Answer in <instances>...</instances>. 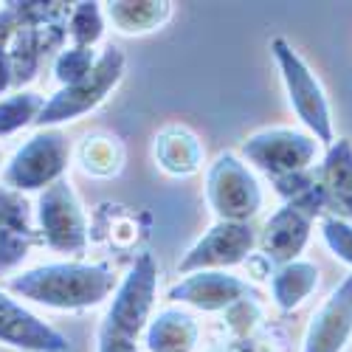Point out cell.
<instances>
[{"label": "cell", "mask_w": 352, "mask_h": 352, "mask_svg": "<svg viewBox=\"0 0 352 352\" xmlns=\"http://www.w3.org/2000/svg\"><path fill=\"white\" fill-rule=\"evenodd\" d=\"M96 60H99V56H96L94 48L71 45V48L60 51V56H56V63H54V76H56V82H60L63 87L76 85V82H82L87 74L94 71Z\"/></svg>", "instance_id": "603a6c76"}, {"label": "cell", "mask_w": 352, "mask_h": 352, "mask_svg": "<svg viewBox=\"0 0 352 352\" xmlns=\"http://www.w3.org/2000/svg\"><path fill=\"white\" fill-rule=\"evenodd\" d=\"M321 237H324L327 248L346 265H352V223L338 220V217H324L321 220Z\"/></svg>", "instance_id": "cb8c5ba5"}, {"label": "cell", "mask_w": 352, "mask_h": 352, "mask_svg": "<svg viewBox=\"0 0 352 352\" xmlns=\"http://www.w3.org/2000/svg\"><path fill=\"white\" fill-rule=\"evenodd\" d=\"M79 164L87 175H96V178H110L122 169V161H124V150L119 138L113 135H104V133H96V135H87L82 144H79Z\"/></svg>", "instance_id": "ffe728a7"}, {"label": "cell", "mask_w": 352, "mask_h": 352, "mask_svg": "<svg viewBox=\"0 0 352 352\" xmlns=\"http://www.w3.org/2000/svg\"><path fill=\"white\" fill-rule=\"evenodd\" d=\"M122 74H124V54L116 45L104 48V54L96 60L94 71L87 74L82 82L56 91L43 104L34 124L45 130V127H56V124H65V122H76L79 116L91 113L96 104H102L107 99V94L119 85Z\"/></svg>", "instance_id": "7a4b0ae2"}, {"label": "cell", "mask_w": 352, "mask_h": 352, "mask_svg": "<svg viewBox=\"0 0 352 352\" xmlns=\"http://www.w3.org/2000/svg\"><path fill=\"white\" fill-rule=\"evenodd\" d=\"M68 34L74 45L79 48H94L104 34V17L99 3H76L68 20Z\"/></svg>", "instance_id": "7402d4cb"}, {"label": "cell", "mask_w": 352, "mask_h": 352, "mask_svg": "<svg viewBox=\"0 0 352 352\" xmlns=\"http://www.w3.org/2000/svg\"><path fill=\"white\" fill-rule=\"evenodd\" d=\"M316 150L318 141L313 135L290 127L259 130L243 144V155L262 172H268L276 184L302 175L313 164Z\"/></svg>", "instance_id": "8992f818"}, {"label": "cell", "mask_w": 352, "mask_h": 352, "mask_svg": "<svg viewBox=\"0 0 352 352\" xmlns=\"http://www.w3.org/2000/svg\"><path fill=\"white\" fill-rule=\"evenodd\" d=\"M209 206L223 223H248L262 209V189L254 172L237 155H220L206 181Z\"/></svg>", "instance_id": "ba28073f"}, {"label": "cell", "mask_w": 352, "mask_h": 352, "mask_svg": "<svg viewBox=\"0 0 352 352\" xmlns=\"http://www.w3.org/2000/svg\"><path fill=\"white\" fill-rule=\"evenodd\" d=\"M155 161L161 164L164 172L186 178V175H195L200 169L203 146L192 130L172 124L155 135Z\"/></svg>", "instance_id": "e0dca14e"}, {"label": "cell", "mask_w": 352, "mask_h": 352, "mask_svg": "<svg viewBox=\"0 0 352 352\" xmlns=\"http://www.w3.org/2000/svg\"><path fill=\"white\" fill-rule=\"evenodd\" d=\"M0 344L20 352H68V341L40 316L0 290Z\"/></svg>", "instance_id": "8fae6325"}, {"label": "cell", "mask_w": 352, "mask_h": 352, "mask_svg": "<svg viewBox=\"0 0 352 352\" xmlns=\"http://www.w3.org/2000/svg\"><path fill=\"white\" fill-rule=\"evenodd\" d=\"M37 226L51 251L82 256L87 251V220L74 186L63 178L37 200Z\"/></svg>", "instance_id": "52a82bcc"}, {"label": "cell", "mask_w": 352, "mask_h": 352, "mask_svg": "<svg viewBox=\"0 0 352 352\" xmlns=\"http://www.w3.org/2000/svg\"><path fill=\"white\" fill-rule=\"evenodd\" d=\"M172 3H155V0H141V3H107L110 23L124 34H144L166 23Z\"/></svg>", "instance_id": "d6986e66"}, {"label": "cell", "mask_w": 352, "mask_h": 352, "mask_svg": "<svg viewBox=\"0 0 352 352\" xmlns=\"http://www.w3.org/2000/svg\"><path fill=\"white\" fill-rule=\"evenodd\" d=\"M155 293H158V265H155L153 254L144 251L135 256V262L130 265L122 285H116L113 302L107 307V316L102 324H107L119 336H127L135 341L146 330V324H150V316L155 307Z\"/></svg>", "instance_id": "5b68a950"}, {"label": "cell", "mask_w": 352, "mask_h": 352, "mask_svg": "<svg viewBox=\"0 0 352 352\" xmlns=\"http://www.w3.org/2000/svg\"><path fill=\"white\" fill-rule=\"evenodd\" d=\"M316 285H318V268L305 259H293L287 265H279L271 276L274 302L282 310H293L296 305H302L316 290Z\"/></svg>", "instance_id": "ac0fdd59"}, {"label": "cell", "mask_w": 352, "mask_h": 352, "mask_svg": "<svg viewBox=\"0 0 352 352\" xmlns=\"http://www.w3.org/2000/svg\"><path fill=\"white\" fill-rule=\"evenodd\" d=\"M96 352H138V344L127 336H119L116 330H110L107 324L99 327V346Z\"/></svg>", "instance_id": "d4e9b609"}, {"label": "cell", "mask_w": 352, "mask_h": 352, "mask_svg": "<svg viewBox=\"0 0 352 352\" xmlns=\"http://www.w3.org/2000/svg\"><path fill=\"white\" fill-rule=\"evenodd\" d=\"M251 296V287L223 271H197L189 274L186 279H181L178 285H172L166 299L169 302H181V305H192L197 310H226L234 307Z\"/></svg>", "instance_id": "7c38bea8"}, {"label": "cell", "mask_w": 352, "mask_h": 352, "mask_svg": "<svg viewBox=\"0 0 352 352\" xmlns=\"http://www.w3.org/2000/svg\"><path fill=\"white\" fill-rule=\"evenodd\" d=\"M352 338V276H346L313 316L302 352H344Z\"/></svg>", "instance_id": "4fadbf2b"}, {"label": "cell", "mask_w": 352, "mask_h": 352, "mask_svg": "<svg viewBox=\"0 0 352 352\" xmlns=\"http://www.w3.org/2000/svg\"><path fill=\"white\" fill-rule=\"evenodd\" d=\"M14 82V74H12V56H9V51L0 45V94L6 91V87Z\"/></svg>", "instance_id": "484cf974"}, {"label": "cell", "mask_w": 352, "mask_h": 352, "mask_svg": "<svg viewBox=\"0 0 352 352\" xmlns=\"http://www.w3.org/2000/svg\"><path fill=\"white\" fill-rule=\"evenodd\" d=\"M71 161V141L60 127H45L34 133L12 155L3 181L14 192H37L63 181Z\"/></svg>", "instance_id": "3957f363"}, {"label": "cell", "mask_w": 352, "mask_h": 352, "mask_svg": "<svg viewBox=\"0 0 352 352\" xmlns=\"http://www.w3.org/2000/svg\"><path fill=\"white\" fill-rule=\"evenodd\" d=\"M116 290L107 265L91 262H51L9 279V293L51 310H87L102 305Z\"/></svg>", "instance_id": "6da1fadb"}, {"label": "cell", "mask_w": 352, "mask_h": 352, "mask_svg": "<svg viewBox=\"0 0 352 352\" xmlns=\"http://www.w3.org/2000/svg\"><path fill=\"white\" fill-rule=\"evenodd\" d=\"M324 206V195L313 184L302 195L287 200L285 206L265 223V231L259 237V248L271 262L276 265H287L293 262L307 245L310 237V226L318 214V209Z\"/></svg>", "instance_id": "9c48e42d"}, {"label": "cell", "mask_w": 352, "mask_h": 352, "mask_svg": "<svg viewBox=\"0 0 352 352\" xmlns=\"http://www.w3.org/2000/svg\"><path fill=\"white\" fill-rule=\"evenodd\" d=\"M0 158H3V155H0Z\"/></svg>", "instance_id": "4316f807"}, {"label": "cell", "mask_w": 352, "mask_h": 352, "mask_svg": "<svg viewBox=\"0 0 352 352\" xmlns=\"http://www.w3.org/2000/svg\"><path fill=\"white\" fill-rule=\"evenodd\" d=\"M45 99L34 91H20L9 99L0 102V135H12L28 124L37 122Z\"/></svg>", "instance_id": "44dd1931"}, {"label": "cell", "mask_w": 352, "mask_h": 352, "mask_svg": "<svg viewBox=\"0 0 352 352\" xmlns=\"http://www.w3.org/2000/svg\"><path fill=\"white\" fill-rule=\"evenodd\" d=\"M274 60L282 71V82L287 87V99L296 110V116L305 122V127L313 133L316 141L333 144V113H330V102L324 96V87L316 79V74L305 65L302 56L287 45L285 37H276L271 43Z\"/></svg>", "instance_id": "277c9868"}, {"label": "cell", "mask_w": 352, "mask_h": 352, "mask_svg": "<svg viewBox=\"0 0 352 352\" xmlns=\"http://www.w3.org/2000/svg\"><path fill=\"white\" fill-rule=\"evenodd\" d=\"M318 178H321L318 189L324 195V206L333 209L338 220L352 223V141L349 138H338L330 144Z\"/></svg>", "instance_id": "9a60e30c"}, {"label": "cell", "mask_w": 352, "mask_h": 352, "mask_svg": "<svg viewBox=\"0 0 352 352\" xmlns=\"http://www.w3.org/2000/svg\"><path fill=\"white\" fill-rule=\"evenodd\" d=\"M197 336L200 330L189 313L166 307L155 318H150L144 330V344L150 352H195Z\"/></svg>", "instance_id": "2e32d148"}, {"label": "cell", "mask_w": 352, "mask_h": 352, "mask_svg": "<svg viewBox=\"0 0 352 352\" xmlns=\"http://www.w3.org/2000/svg\"><path fill=\"white\" fill-rule=\"evenodd\" d=\"M254 245H256V234L248 223L217 220L186 251V256L178 262V271L181 274H197V271H217V268L240 265V262L248 259Z\"/></svg>", "instance_id": "30bf717a"}, {"label": "cell", "mask_w": 352, "mask_h": 352, "mask_svg": "<svg viewBox=\"0 0 352 352\" xmlns=\"http://www.w3.org/2000/svg\"><path fill=\"white\" fill-rule=\"evenodd\" d=\"M32 240L34 228L28 200L9 186H0V274L20 265L28 256Z\"/></svg>", "instance_id": "5bb4252c"}]
</instances>
